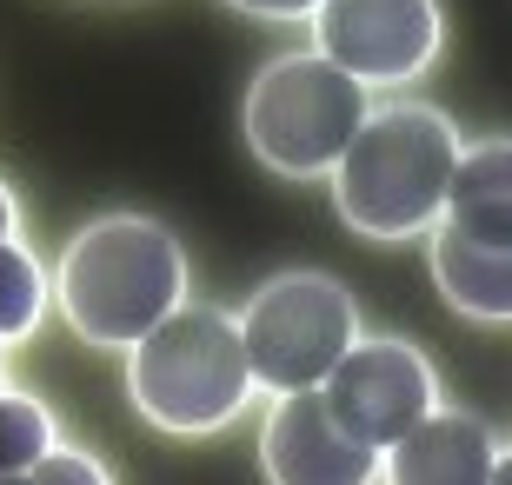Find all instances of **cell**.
<instances>
[{
  "instance_id": "cell-1",
  "label": "cell",
  "mask_w": 512,
  "mask_h": 485,
  "mask_svg": "<svg viewBox=\"0 0 512 485\" xmlns=\"http://www.w3.org/2000/svg\"><path fill=\"white\" fill-rule=\"evenodd\" d=\"M459 147H466L459 127L426 100L373 107L366 127L353 133V147L340 153V167L326 173L346 233H360L373 246L426 240L439 226V213H446Z\"/></svg>"
},
{
  "instance_id": "cell-2",
  "label": "cell",
  "mask_w": 512,
  "mask_h": 485,
  "mask_svg": "<svg viewBox=\"0 0 512 485\" xmlns=\"http://www.w3.org/2000/svg\"><path fill=\"white\" fill-rule=\"evenodd\" d=\"M54 299L87 346L133 353L160 319L187 306V246L147 213H107L60 253Z\"/></svg>"
},
{
  "instance_id": "cell-3",
  "label": "cell",
  "mask_w": 512,
  "mask_h": 485,
  "mask_svg": "<svg viewBox=\"0 0 512 485\" xmlns=\"http://www.w3.org/2000/svg\"><path fill=\"white\" fill-rule=\"evenodd\" d=\"M127 399L153 432L207 439L253 406L240 326L220 306H180L127 353Z\"/></svg>"
},
{
  "instance_id": "cell-4",
  "label": "cell",
  "mask_w": 512,
  "mask_h": 485,
  "mask_svg": "<svg viewBox=\"0 0 512 485\" xmlns=\"http://www.w3.org/2000/svg\"><path fill=\"white\" fill-rule=\"evenodd\" d=\"M366 113H373V87H360L320 54H280L253 74L240 133L253 160L280 180H326L353 147V133L366 127Z\"/></svg>"
},
{
  "instance_id": "cell-5",
  "label": "cell",
  "mask_w": 512,
  "mask_h": 485,
  "mask_svg": "<svg viewBox=\"0 0 512 485\" xmlns=\"http://www.w3.org/2000/svg\"><path fill=\"white\" fill-rule=\"evenodd\" d=\"M240 353H247L253 392H320L326 373L360 339V306L333 273H280L240 306Z\"/></svg>"
},
{
  "instance_id": "cell-6",
  "label": "cell",
  "mask_w": 512,
  "mask_h": 485,
  "mask_svg": "<svg viewBox=\"0 0 512 485\" xmlns=\"http://www.w3.org/2000/svg\"><path fill=\"white\" fill-rule=\"evenodd\" d=\"M446 47L439 0H320L313 54L333 60L360 87H413Z\"/></svg>"
},
{
  "instance_id": "cell-7",
  "label": "cell",
  "mask_w": 512,
  "mask_h": 485,
  "mask_svg": "<svg viewBox=\"0 0 512 485\" xmlns=\"http://www.w3.org/2000/svg\"><path fill=\"white\" fill-rule=\"evenodd\" d=\"M320 399L360 446L386 452V446H399L426 412H439V379H433V366H426L419 346L360 333L346 346V359L326 373Z\"/></svg>"
},
{
  "instance_id": "cell-8",
  "label": "cell",
  "mask_w": 512,
  "mask_h": 485,
  "mask_svg": "<svg viewBox=\"0 0 512 485\" xmlns=\"http://www.w3.org/2000/svg\"><path fill=\"white\" fill-rule=\"evenodd\" d=\"M260 472L266 485H380V452L360 446L320 392H286L266 406Z\"/></svg>"
},
{
  "instance_id": "cell-9",
  "label": "cell",
  "mask_w": 512,
  "mask_h": 485,
  "mask_svg": "<svg viewBox=\"0 0 512 485\" xmlns=\"http://www.w3.org/2000/svg\"><path fill=\"white\" fill-rule=\"evenodd\" d=\"M499 439L479 412L439 406L380 452V485H493Z\"/></svg>"
},
{
  "instance_id": "cell-10",
  "label": "cell",
  "mask_w": 512,
  "mask_h": 485,
  "mask_svg": "<svg viewBox=\"0 0 512 485\" xmlns=\"http://www.w3.org/2000/svg\"><path fill=\"white\" fill-rule=\"evenodd\" d=\"M426 260H433V286L459 319L479 326H512V240H466L453 226L426 233Z\"/></svg>"
},
{
  "instance_id": "cell-11",
  "label": "cell",
  "mask_w": 512,
  "mask_h": 485,
  "mask_svg": "<svg viewBox=\"0 0 512 485\" xmlns=\"http://www.w3.org/2000/svg\"><path fill=\"white\" fill-rule=\"evenodd\" d=\"M439 226H453L466 240H493V246L512 240V140H473V147H459Z\"/></svg>"
},
{
  "instance_id": "cell-12",
  "label": "cell",
  "mask_w": 512,
  "mask_h": 485,
  "mask_svg": "<svg viewBox=\"0 0 512 485\" xmlns=\"http://www.w3.org/2000/svg\"><path fill=\"white\" fill-rule=\"evenodd\" d=\"M47 299H54V286H47L40 260L20 240H0V346H14V339L34 333L40 313H47Z\"/></svg>"
},
{
  "instance_id": "cell-13",
  "label": "cell",
  "mask_w": 512,
  "mask_h": 485,
  "mask_svg": "<svg viewBox=\"0 0 512 485\" xmlns=\"http://www.w3.org/2000/svg\"><path fill=\"white\" fill-rule=\"evenodd\" d=\"M54 446H60L54 439V412L40 406L34 392H0V479L34 472Z\"/></svg>"
},
{
  "instance_id": "cell-14",
  "label": "cell",
  "mask_w": 512,
  "mask_h": 485,
  "mask_svg": "<svg viewBox=\"0 0 512 485\" xmlns=\"http://www.w3.org/2000/svg\"><path fill=\"white\" fill-rule=\"evenodd\" d=\"M27 485H114V479H107V466H100L94 452L54 446V452H47V459H40L34 472H27Z\"/></svg>"
},
{
  "instance_id": "cell-15",
  "label": "cell",
  "mask_w": 512,
  "mask_h": 485,
  "mask_svg": "<svg viewBox=\"0 0 512 485\" xmlns=\"http://www.w3.org/2000/svg\"><path fill=\"white\" fill-rule=\"evenodd\" d=\"M240 14H253V20H313V7L320 0H233Z\"/></svg>"
},
{
  "instance_id": "cell-16",
  "label": "cell",
  "mask_w": 512,
  "mask_h": 485,
  "mask_svg": "<svg viewBox=\"0 0 512 485\" xmlns=\"http://www.w3.org/2000/svg\"><path fill=\"white\" fill-rule=\"evenodd\" d=\"M20 233V206H14V187L0 180V240H14Z\"/></svg>"
},
{
  "instance_id": "cell-17",
  "label": "cell",
  "mask_w": 512,
  "mask_h": 485,
  "mask_svg": "<svg viewBox=\"0 0 512 485\" xmlns=\"http://www.w3.org/2000/svg\"><path fill=\"white\" fill-rule=\"evenodd\" d=\"M493 485H512V452H499V459H493Z\"/></svg>"
},
{
  "instance_id": "cell-18",
  "label": "cell",
  "mask_w": 512,
  "mask_h": 485,
  "mask_svg": "<svg viewBox=\"0 0 512 485\" xmlns=\"http://www.w3.org/2000/svg\"><path fill=\"white\" fill-rule=\"evenodd\" d=\"M0 485H27V472H20V479H0Z\"/></svg>"
},
{
  "instance_id": "cell-19",
  "label": "cell",
  "mask_w": 512,
  "mask_h": 485,
  "mask_svg": "<svg viewBox=\"0 0 512 485\" xmlns=\"http://www.w3.org/2000/svg\"><path fill=\"white\" fill-rule=\"evenodd\" d=\"M0 392H7V386H0Z\"/></svg>"
}]
</instances>
